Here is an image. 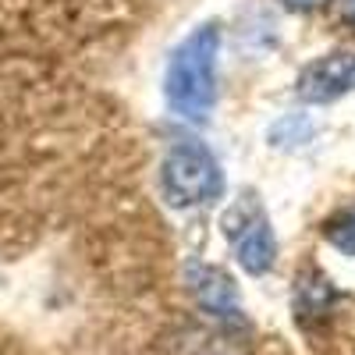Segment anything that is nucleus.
I'll return each instance as SVG.
<instances>
[{"label": "nucleus", "mask_w": 355, "mask_h": 355, "mask_svg": "<svg viewBox=\"0 0 355 355\" xmlns=\"http://www.w3.org/2000/svg\"><path fill=\"white\" fill-rule=\"evenodd\" d=\"M217 53H220V33L217 25H199L192 36L182 40L171 53L164 93L174 114L202 121L217 103Z\"/></svg>", "instance_id": "nucleus-1"}, {"label": "nucleus", "mask_w": 355, "mask_h": 355, "mask_svg": "<svg viewBox=\"0 0 355 355\" xmlns=\"http://www.w3.org/2000/svg\"><path fill=\"white\" fill-rule=\"evenodd\" d=\"M160 189L174 206L214 202L224 192V171L202 142L182 139L171 146L160 164Z\"/></svg>", "instance_id": "nucleus-2"}, {"label": "nucleus", "mask_w": 355, "mask_h": 355, "mask_svg": "<svg viewBox=\"0 0 355 355\" xmlns=\"http://www.w3.org/2000/svg\"><path fill=\"white\" fill-rule=\"evenodd\" d=\"M355 89V53H327L299 75V96L309 103H331Z\"/></svg>", "instance_id": "nucleus-3"}, {"label": "nucleus", "mask_w": 355, "mask_h": 355, "mask_svg": "<svg viewBox=\"0 0 355 355\" xmlns=\"http://www.w3.org/2000/svg\"><path fill=\"white\" fill-rule=\"evenodd\" d=\"M185 284L189 291L196 295V302L217 316V320H231L242 313V302H239V288H234V281L220 270V266H210V263H189L185 266Z\"/></svg>", "instance_id": "nucleus-4"}, {"label": "nucleus", "mask_w": 355, "mask_h": 355, "mask_svg": "<svg viewBox=\"0 0 355 355\" xmlns=\"http://www.w3.org/2000/svg\"><path fill=\"white\" fill-rule=\"evenodd\" d=\"M234 259H239V266L245 274L252 277H263L274 270V259H277V239L270 224H266L263 217H256L252 224H245L239 231V242H234Z\"/></svg>", "instance_id": "nucleus-5"}, {"label": "nucleus", "mask_w": 355, "mask_h": 355, "mask_svg": "<svg viewBox=\"0 0 355 355\" xmlns=\"http://www.w3.org/2000/svg\"><path fill=\"white\" fill-rule=\"evenodd\" d=\"M331 299H334V291H331V284L323 281L320 274L302 277V281H299V288H295V302H299V309H302V313H323Z\"/></svg>", "instance_id": "nucleus-6"}, {"label": "nucleus", "mask_w": 355, "mask_h": 355, "mask_svg": "<svg viewBox=\"0 0 355 355\" xmlns=\"http://www.w3.org/2000/svg\"><path fill=\"white\" fill-rule=\"evenodd\" d=\"M327 239L345 256H355V206H345L338 217L327 220Z\"/></svg>", "instance_id": "nucleus-7"}, {"label": "nucleus", "mask_w": 355, "mask_h": 355, "mask_svg": "<svg viewBox=\"0 0 355 355\" xmlns=\"http://www.w3.org/2000/svg\"><path fill=\"white\" fill-rule=\"evenodd\" d=\"M338 11H341L345 25H352V28H355V0H338Z\"/></svg>", "instance_id": "nucleus-8"}, {"label": "nucleus", "mask_w": 355, "mask_h": 355, "mask_svg": "<svg viewBox=\"0 0 355 355\" xmlns=\"http://www.w3.org/2000/svg\"><path fill=\"white\" fill-rule=\"evenodd\" d=\"M284 8H295V11H309V8H316V4H323V0H281Z\"/></svg>", "instance_id": "nucleus-9"}]
</instances>
